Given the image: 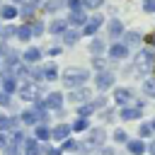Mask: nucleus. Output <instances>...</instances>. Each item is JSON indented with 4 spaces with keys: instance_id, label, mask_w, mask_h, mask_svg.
Instances as JSON below:
<instances>
[{
    "instance_id": "9",
    "label": "nucleus",
    "mask_w": 155,
    "mask_h": 155,
    "mask_svg": "<svg viewBox=\"0 0 155 155\" xmlns=\"http://www.w3.org/2000/svg\"><path fill=\"white\" fill-rule=\"evenodd\" d=\"M102 27H104V17H102V15H92V17H87V22L82 24L80 34H82V36H94V34H99Z\"/></svg>"
},
{
    "instance_id": "2",
    "label": "nucleus",
    "mask_w": 155,
    "mask_h": 155,
    "mask_svg": "<svg viewBox=\"0 0 155 155\" xmlns=\"http://www.w3.org/2000/svg\"><path fill=\"white\" fill-rule=\"evenodd\" d=\"M153 63H155V48H150V46H140L138 51H136V56H133V63H131V70H133V75L136 78H148V75H153Z\"/></svg>"
},
{
    "instance_id": "22",
    "label": "nucleus",
    "mask_w": 155,
    "mask_h": 155,
    "mask_svg": "<svg viewBox=\"0 0 155 155\" xmlns=\"http://www.w3.org/2000/svg\"><path fill=\"white\" fill-rule=\"evenodd\" d=\"M41 73H44V82H56L58 80V65H56V61L41 63Z\"/></svg>"
},
{
    "instance_id": "13",
    "label": "nucleus",
    "mask_w": 155,
    "mask_h": 155,
    "mask_svg": "<svg viewBox=\"0 0 155 155\" xmlns=\"http://www.w3.org/2000/svg\"><path fill=\"white\" fill-rule=\"evenodd\" d=\"M87 12H85V7H80V10H70L68 12V17H65V22H68V27H73V29H82V24L87 22Z\"/></svg>"
},
{
    "instance_id": "50",
    "label": "nucleus",
    "mask_w": 155,
    "mask_h": 155,
    "mask_svg": "<svg viewBox=\"0 0 155 155\" xmlns=\"http://www.w3.org/2000/svg\"><path fill=\"white\" fill-rule=\"evenodd\" d=\"M61 51H63L61 46H51V48H46V51H44V56H48V58H56V56H61Z\"/></svg>"
},
{
    "instance_id": "43",
    "label": "nucleus",
    "mask_w": 155,
    "mask_h": 155,
    "mask_svg": "<svg viewBox=\"0 0 155 155\" xmlns=\"http://www.w3.org/2000/svg\"><path fill=\"white\" fill-rule=\"evenodd\" d=\"M15 31H17V24H0V39H15Z\"/></svg>"
},
{
    "instance_id": "60",
    "label": "nucleus",
    "mask_w": 155,
    "mask_h": 155,
    "mask_svg": "<svg viewBox=\"0 0 155 155\" xmlns=\"http://www.w3.org/2000/svg\"><path fill=\"white\" fill-rule=\"evenodd\" d=\"M12 2H15V5H19V2H24V0H12Z\"/></svg>"
},
{
    "instance_id": "33",
    "label": "nucleus",
    "mask_w": 155,
    "mask_h": 155,
    "mask_svg": "<svg viewBox=\"0 0 155 155\" xmlns=\"http://www.w3.org/2000/svg\"><path fill=\"white\" fill-rule=\"evenodd\" d=\"M65 29H68V22H65V19H53V22H48V27H46V31L53 34V36H61Z\"/></svg>"
},
{
    "instance_id": "24",
    "label": "nucleus",
    "mask_w": 155,
    "mask_h": 155,
    "mask_svg": "<svg viewBox=\"0 0 155 155\" xmlns=\"http://www.w3.org/2000/svg\"><path fill=\"white\" fill-rule=\"evenodd\" d=\"M97 116H99L102 124H114V121H119V114H116V107H114V104H107L104 109H99Z\"/></svg>"
},
{
    "instance_id": "6",
    "label": "nucleus",
    "mask_w": 155,
    "mask_h": 155,
    "mask_svg": "<svg viewBox=\"0 0 155 155\" xmlns=\"http://www.w3.org/2000/svg\"><path fill=\"white\" fill-rule=\"evenodd\" d=\"M107 61L109 63H121V61H126L128 56H131V48L119 39V41H111V44H107Z\"/></svg>"
},
{
    "instance_id": "30",
    "label": "nucleus",
    "mask_w": 155,
    "mask_h": 155,
    "mask_svg": "<svg viewBox=\"0 0 155 155\" xmlns=\"http://www.w3.org/2000/svg\"><path fill=\"white\" fill-rule=\"evenodd\" d=\"M15 39H17V41H22V44H29V41L34 39V36H31V27H29V22H22V24L17 27Z\"/></svg>"
},
{
    "instance_id": "58",
    "label": "nucleus",
    "mask_w": 155,
    "mask_h": 155,
    "mask_svg": "<svg viewBox=\"0 0 155 155\" xmlns=\"http://www.w3.org/2000/svg\"><path fill=\"white\" fill-rule=\"evenodd\" d=\"M148 124H150V128H153V133H155V119H150Z\"/></svg>"
},
{
    "instance_id": "17",
    "label": "nucleus",
    "mask_w": 155,
    "mask_h": 155,
    "mask_svg": "<svg viewBox=\"0 0 155 155\" xmlns=\"http://www.w3.org/2000/svg\"><path fill=\"white\" fill-rule=\"evenodd\" d=\"M31 136L39 143H51V126L48 124H34L31 126Z\"/></svg>"
},
{
    "instance_id": "44",
    "label": "nucleus",
    "mask_w": 155,
    "mask_h": 155,
    "mask_svg": "<svg viewBox=\"0 0 155 155\" xmlns=\"http://www.w3.org/2000/svg\"><path fill=\"white\" fill-rule=\"evenodd\" d=\"M29 27H31V36H41L46 31L44 22H39V19H29Z\"/></svg>"
},
{
    "instance_id": "31",
    "label": "nucleus",
    "mask_w": 155,
    "mask_h": 155,
    "mask_svg": "<svg viewBox=\"0 0 155 155\" xmlns=\"http://www.w3.org/2000/svg\"><path fill=\"white\" fill-rule=\"evenodd\" d=\"M73 111H75V116H87V119H92L97 111H94V107H92V102H82V104H73Z\"/></svg>"
},
{
    "instance_id": "45",
    "label": "nucleus",
    "mask_w": 155,
    "mask_h": 155,
    "mask_svg": "<svg viewBox=\"0 0 155 155\" xmlns=\"http://www.w3.org/2000/svg\"><path fill=\"white\" fill-rule=\"evenodd\" d=\"M44 155H65V153L61 150L58 143H46V145H44Z\"/></svg>"
},
{
    "instance_id": "39",
    "label": "nucleus",
    "mask_w": 155,
    "mask_h": 155,
    "mask_svg": "<svg viewBox=\"0 0 155 155\" xmlns=\"http://www.w3.org/2000/svg\"><path fill=\"white\" fill-rule=\"evenodd\" d=\"M7 136H10V143H17V145H22V140L27 138V131H24V126H17V128H12Z\"/></svg>"
},
{
    "instance_id": "54",
    "label": "nucleus",
    "mask_w": 155,
    "mask_h": 155,
    "mask_svg": "<svg viewBox=\"0 0 155 155\" xmlns=\"http://www.w3.org/2000/svg\"><path fill=\"white\" fill-rule=\"evenodd\" d=\"M65 5H68V10H80L82 0H65Z\"/></svg>"
},
{
    "instance_id": "59",
    "label": "nucleus",
    "mask_w": 155,
    "mask_h": 155,
    "mask_svg": "<svg viewBox=\"0 0 155 155\" xmlns=\"http://www.w3.org/2000/svg\"><path fill=\"white\" fill-rule=\"evenodd\" d=\"M29 2H34V5H36V7H39V5H41V0H29Z\"/></svg>"
},
{
    "instance_id": "19",
    "label": "nucleus",
    "mask_w": 155,
    "mask_h": 155,
    "mask_svg": "<svg viewBox=\"0 0 155 155\" xmlns=\"http://www.w3.org/2000/svg\"><path fill=\"white\" fill-rule=\"evenodd\" d=\"M121 41H124L128 48H138V44L143 41V34H140L138 29H126V31L121 34Z\"/></svg>"
},
{
    "instance_id": "14",
    "label": "nucleus",
    "mask_w": 155,
    "mask_h": 155,
    "mask_svg": "<svg viewBox=\"0 0 155 155\" xmlns=\"http://www.w3.org/2000/svg\"><path fill=\"white\" fill-rule=\"evenodd\" d=\"M44 99H46V107H48V111L65 107V94H63L61 90H51V92H46V94H44Z\"/></svg>"
},
{
    "instance_id": "25",
    "label": "nucleus",
    "mask_w": 155,
    "mask_h": 155,
    "mask_svg": "<svg viewBox=\"0 0 155 155\" xmlns=\"http://www.w3.org/2000/svg\"><path fill=\"white\" fill-rule=\"evenodd\" d=\"M17 116H19V124H22V126H27V128H31V126L36 124V111H34L31 107L19 109V111H17Z\"/></svg>"
},
{
    "instance_id": "27",
    "label": "nucleus",
    "mask_w": 155,
    "mask_h": 155,
    "mask_svg": "<svg viewBox=\"0 0 155 155\" xmlns=\"http://www.w3.org/2000/svg\"><path fill=\"white\" fill-rule=\"evenodd\" d=\"M58 145H61V150H63L65 155H75L78 148H80V138H75V133H73V136H68L65 140H61Z\"/></svg>"
},
{
    "instance_id": "62",
    "label": "nucleus",
    "mask_w": 155,
    "mask_h": 155,
    "mask_svg": "<svg viewBox=\"0 0 155 155\" xmlns=\"http://www.w3.org/2000/svg\"><path fill=\"white\" fill-rule=\"evenodd\" d=\"M0 65H2V58H0Z\"/></svg>"
},
{
    "instance_id": "40",
    "label": "nucleus",
    "mask_w": 155,
    "mask_h": 155,
    "mask_svg": "<svg viewBox=\"0 0 155 155\" xmlns=\"http://www.w3.org/2000/svg\"><path fill=\"white\" fill-rule=\"evenodd\" d=\"M29 80L31 82H44V73H41V63H34V65H29Z\"/></svg>"
},
{
    "instance_id": "23",
    "label": "nucleus",
    "mask_w": 155,
    "mask_h": 155,
    "mask_svg": "<svg viewBox=\"0 0 155 155\" xmlns=\"http://www.w3.org/2000/svg\"><path fill=\"white\" fill-rule=\"evenodd\" d=\"M17 87H19V80L10 73V75H2L0 78V90H5L7 94H12L15 97V92H17Z\"/></svg>"
},
{
    "instance_id": "51",
    "label": "nucleus",
    "mask_w": 155,
    "mask_h": 155,
    "mask_svg": "<svg viewBox=\"0 0 155 155\" xmlns=\"http://www.w3.org/2000/svg\"><path fill=\"white\" fill-rule=\"evenodd\" d=\"M145 155H155V136L145 140Z\"/></svg>"
},
{
    "instance_id": "38",
    "label": "nucleus",
    "mask_w": 155,
    "mask_h": 155,
    "mask_svg": "<svg viewBox=\"0 0 155 155\" xmlns=\"http://www.w3.org/2000/svg\"><path fill=\"white\" fill-rule=\"evenodd\" d=\"M61 5H63V2H58V0H41L39 10H41V12H46V15H56Z\"/></svg>"
},
{
    "instance_id": "32",
    "label": "nucleus",
    "mask_w": 155,
    "mask_h": 155,
    "mask_svg": "<svg viewBox=\"0 0 155 155\" xmlns=\"http://www.w3.org/2000/svg\"><path fill=\"white\" fill-rule=\"evenodd\" d=\"M140 90H143V94H145L148 99L155 102V78H153V75H148V78L140 80Z\"/></svg>"
},
{
    "instance_id": "12",
    "label": "nucleus",
    "mask_w": 155,
    "mask_h": 155,
    "mask_svg": "<svg viewBox=\"0 0 155 155\" xmlns=\"http://www.w3.org/2000/svg\"><path fill=\"white\" fill-rule=\"evenodd\" d=\"M44 145L46 143H39L34 136H27L22 140V155H44Z\"/></svg>"
},
{
    "instance_id": "57",
    "label": "nucleus",
    "mask_w": 155,
    "mask_h": 155,
    "mask_svg": "<svg viewBox=\"0 0 155 155\" xmlns=\"http://www.w3.org/2000/svg\"><path fill=\"white\" fill-rule=\"evenodd\" d=\"M7 48H10V44H7L5 39H0V58L5 56V51H7Z\"/></svg>"
},
{
    "instance_id": "8",
    "label": "nucleus",
    "mask_w": 155,
    "mask_h": 155,
    "mask_svg": "<svg viewBox=\"0 0 155 155\" xmlns=\"http://www.w3.org/2000/svg\"><path fill=\"white\" fill-rule=\"evenodd\" d=\"M92 87L90 85H80V87H73V90H68V94H65V102H70V104H82V102H90L92 99Z\"/></svg>"
},
{
    "instance_id": "16",
    "label": "nucleus",
    "mask_w": 155,
    "mask_h": 155,
    "mask_svg": "<svg viewBox=\"0 0 155 155\" xmlns=\"http://www.w3.org/2000/svg\"><path fill=\"white\" fill-rule=\"evenodd\" d=\"M107 24V34H109V39L111 41H119L121 39V34L126 31V27H124V22L116 17V19H109V22H104Z\"/></svg>"
},
{
    "instance_id": "47",
    "label": "nucleus",
    "mask_w": 155,
    "mask_h": 155,
    "mask_svg": "<svg viewBox=\"0 0 155 155\" xmlns=\"http://www.w3.org/2000/svg\"><path fill=\"white\" fill-rule=\"evenodd\" d=\"M12 102H15V97H12V94H7L5 90H0V109H7Z\"/></svg>"
},
{
    "instance_id": "3",
    "label": "nucleus",
    "mask_w": 155,
    "mask_h": 155,
    "mask_svg": "<svg viewBox=\"0 0 155 155\" xmlns=\"http://www.w3.org/2000/svg\"><path fill=\"white\" fill-rule=\"evenodd\" d=\"M90 70L87 68H80V65H68L63 73H58V80L65 90H73V87H80V85H87L90 82Z\"/></svg>"
},
{
    "instance_id": "11",
    "label": "nucleus",
    "mask_w": 155,
    "mask_h": 155,
    "mask_svg": "<svg viewBox=\"0 0 155 155\" xmlns=\"http://www.w3.org/2000/svg\"><path fill=\"white\" fill-rule=\"evenodd\" d=\"M68 136H73L70 121H56V124L51 126V143H61V140H65Z\"/></svg>"
},
{
    "instance_id": "35",
    "label": "nucleus",
    "mask_w": 155,
    "mask_h": 155,
    "mask_svg": "<svg viewBox=\"0 0 155 155\" xmlns=\"http://www.w3.org/2000/svg\"><path fill=\"white\" fill-rule=\"evenodd\" d=\"M12 75L17 78V80H29V63H24V61H19L15 68H12Z\"/></svg>"
},
{
    "instance_id": "61",
    "label": "nucleus",
    "mask_w": 155,
    "mask_h": 155,
    "mask_svg": "<svg viewBox=\"0 0 155 155\" xmlns=\"http://www.w3.org/2000/svg\"><path fill=\"white\" fill-rule=\"evenodd\" d=\"M153 78H155V63H153Z\"/></svg>"
},
{
    "instance_id": "29",
    "label": "nucleus",
    "mask_w": 155,
    "mask_h": 155,
    "mask_svg": "<svg viewBox=\"0 0 155 155\" xmlns=\"http://www.w3.org/2000/svg\"><path fill=\"white\" fill-rule=\"evenodd\" d=\"M87 48H90V53H92V56H104V53H107V44H104L97 34H94V36H90Z\"/></svg>"
},
{
    "instance_id": "26",
    "label": "nucleus",
    "mask_w": 155,
    "mask_h": 155,
    "mask_svg": "<svg viewBox=\"0 0 155 155\" xmlns=\"http://www.w3.org/2000/svg\"><path fill=\"white\" fill-rule=\"evenodd\" d=\"M90 126H92V119H87V116H75V119L70 121V131H73V133H80V136H82Z\"/></svg>"
},
{
    "instance_id": "37",
    "label": "nucleus",
    "mask_w": 155,
    "mask_h": 155,
    "mask_svg": "<svg viewBox=\"0 0 155 155\" xmlns=\"http://www.w3.org/2000/svg\"><path fill=\"white\" fill-rule=\"evenodd\" d=\"M0 19H5V22L17 19V5H2L0 7Z\"/></svg>"
},
{
    "instance_id": "46",
    "label": "nucleus",
    "mask_w": 155,
    "mask_h": 155,
    "mask_svg": "<svg viewBox=\"0 0 155 155\" xmlns=\"http://www.w3.org/2000/svg\"><path fill=\"white\" fill-rule=\"evenodd\" d=\"M94 155H116V145L104 143V145H99V148H97V153H94Z\"/></svg>"
},
{
    "instance_id": "21",
    "label": "nucleus",
    "mask_w": 155,
    "mask_h": 155,
    "mask_svg": "<svg viewBox=\"0 0 155 155\" xmlns=\"http://www.w3.org/2000/svg\"><path fill=\"white\" fill-rule=\"evenodd\" d=\"M19 61H22V53H19L17 48H12V46H10V48L5 51V56H2V68H10V70H12Z\"/></svg>"
},
{
    "instance_id": "7",
    "label": "nucleus",
    "mask_w": 155,
    "mask_h": 155,
    "mask_svg": "<svg viewBox=\"0 0 155 155\" xmlns=\"http://www.w3.org/2000/svg\"><path fill=\"white\" fill-rule=\"evenodd\" d=\"M109 92H111V104L114 107H126V104H131L136 99V90L133 87H116L114 85Z\"/></svg>"
},
{
    "instance_id": "18",
    "label": "nucleus",
    "mask_w": 155,
    "mask_h": 155,
    "mask_svg": "<svg viewBox=\"0 0 155 155\" xmlns=\"http://www.w3.org/2000/svg\"><path fill=\"white\" fill-rule=\"evenodd\" d=\"M124 148H126V153L128 155H145V140L143 138H128L126 143H124Z\"/></svg>"
},
{
    "instance_id": "15",
    "label": "nucleus",
    "mask_w": 155,
    "mask_h": 155,
    "mask_svg": "<svg viewBox=\"0 0 155 155\" xmlns=\"http://www.w3.org/2000/svg\"><path fill=\"white\" fill-rule=\"evenodd\" d=\"M19 53H22V61L29 63V65L41 63V58H44V48H39V46H27V48L19 51Z\"/></svg>"
},
{
    "instance_id": "1",
    "label": "nucleus",
    "mask_w": 155,
    "mask_h": 155,
    "mask_svg": "<svg viewBox=\"0 0 155 155\" xmlns=\"http://www.w3.org/2000/svg\"><path fill=\"white\" fill-rule=\"evenodd\" d=\"M107 138H109V133H107L104 126H90L85 131V136L80 138V148H78L75 155H94L97 148L107 143Z\"/></svg>"
},
{
    "instance_id": "4",
    "label": "nucleus",
    "mask_w": 155,
    "mask_h": 155,
    "mask_svg": "<svg viewBox=\"0 0 155 155\" xmlns=\"http://www.w3.org/2000/svg\"><path fill=\"white\" fill-rule=\"evenodd\" d=\"M46 92V82H31V80H19V87H17V92H15V97L19 99V102H34L39 94H44Z\"/></svg>"
},
{
    "instance_id": "34",
    "label": "nucleus",
    "mask_w": 155,
    "mask_h": 155,
    "mask_svg": "<svg viewBox=\"0 0 155 155\" xmlns=\"http://www.w3.org/2000/svg\"><path fill=\"white\" fill-rule=\"evenodd\" d=\"M128 138H131V136H128V131H126V128H121V126H116V128L111 131V143H114V145H124Z\"/></svg>"
},
{
    "instance_id": "36",
    "label": "nucleus",
    "mask_w": 155,
    "mask_h": 155,
    "mask_svg": "<svg viewBox=\"0 0 155 155\" xmlns=\"http://www.w3.org/2000/svg\"><path fill=\"white\" fill-rule=\"evenodd\" d=\"M92 107H94V111H99V109H104L107 104H109V97H107V92H97V94H92Z\"/></svg>"
},
{
    "instance_id": "5",
    "label": "nucleus",
    "mask_w": 155,
    "mask_h": 155,
    "mask_svg": "<svg viewBox=\"0 0 155 155\" xmlns=\"http://www.w3.org/2000/svg\"><path fill=\"white\" fill-rule=\"evenodd\" d=\"M90 80L94 82V90H97V92H109V90L116 85V73H114L111 68H104V70L94 73V78H90Z\"/></svg>"
},
{
    "instance_id": "42",
    "label": "nucleus",
    "mask_w": 155,
    "mask_h": 155,
    "mask_svg": "<svg viewBox=\"0 0 155 155\" xmlns=\"http://www.w3.org/2000/svg\"><path fill=\"white\" fill-rule=\"evenodd\" d=\"M107 63H109V61H107V56H92V58H90V65H92V70H94V73L104 70V68H107Z\"/></svg>"
},
{
    "instance_id": "52",
    "label": "nucleus",
    "mask_w": 155,
    "mask_h": 155,
    "mask_svg": "<svg viewBox=\"0 0 155 155\" xmlns=\"http://www.w3.org/2000/svg\"><path fill=\"white\" fill-rule=\"evenodd\" d=\"M143 10L148 15H155V0H143Z\"/></svg>"
},
{
    "instance_id": "41",
    "label": "nucleus",
    "mask_w": 155,
    "mask_h": 155,
    "mask_svg": "<svg viewBox=\"0 0 155 155\" xmlns=\"http://www.w3.org/2000/svg\"><path fill=\"white\" fill-rule=\"evenodd\" d=\"M155 133H153V128H150V124L148 121H138V138H143V140H148V138H153Z\"/></svg>"
},
{
    "instance_id": "48",
    "label": "nucleus",
    "mask_w": 155,
    "mask_h": 155,
    "mask_svg": "<svg viewBox=\"0 0 155 155\" xmlns=\"http://www.w3.org/2000/svg\"><path fill=\"white\" fill-rule=\"evenodd\" d=\"M104 2H107V0H82V7H85V10H99Z\"/></svg>"
},
{
    "instance_id": "55",
    "label": "nucleus",
    "mask_w": 155,
    "mask_h": 155,
    "mask_svg": "<svg viewBox=\"0 0 155 155\" xmlns=\"http://www.w3.org/2000/svg\"><path fill=\"white\" fill-rule=\"evenodd\" d=\"M7 140H10V136H7L5 131H0V153H2V148L7 145Z\"/></svg>"
},
{
    "instance_id": "56",
    "label": "nucleus",
    "mask_w": 155,
    "mask_h": 155,
    "mask_svg": "<svg viewBox=\"0 0 155 155\" xmlns=\"http://www.w3.org/2000/svg\"><path fill=\"white\" fill-rule=\"evenodd\" d=\"M143 39L148 41V46H150V48H155V31H150V34H148V36H143Z\"/></svg>"
},
{
    "instance_id": "53",
    "label": "nucleus",
    "mask_w": 155,
    "mask_h": 155,
    "mask_svg": "<svg viewBox=\"0 0 155 155\" xmlns=\"http://www.w3.org/2000/svg\"><path fill=\"white\" fill-rule=\"evenodd\" d=\"M131 104H133V107H138V109H143V111H145V107H148V102H145L143 97H136V99H133Z\"/></svg>"
},
{
    "instance_id": "28",
    "label": "nucleus",
    "mask_w": 155,
    "mask_h": 155,
    "mask_svg": "<svg viewBox=\"0 0 155 155\" xmlns=\"http://www.w3.org/2000/svg\"><path fill=\"white\" fill-rule=\"evenodd\" d=\"M80 29H73V27H68L63 34H61V41H63V46H75L78 41H80Z\"/></svg>"
},
{
    "instance_id": "20",
    "label": "nucleus",
    "mask_w": 155,
    "mask_h": 155,
    "mask_svg": "<svg viewBox=\"0 0 155 155\" xmlns=\"http://www.w3.org/2000/svg\"><path fill=\"white\" fill-rule=\"evenodd\" d=\"M36 10H39V7H36L34 2L24 0V2H22V7H17V17H22V22H29V19H34Z\"/></svg>"
},
{
    "instance_id": "49",
    "label": "nucleus",
    "mask_w": 155,
    "mask_h": 155,
    "mask_svg": "<svg viewBox=\"0 0 155 155\" xmlns=\"http://www.w3.org/2000/svg\"><path fill=\"white\" fill-rule=\"evenodd\" d=\"M0 131H10V114H5V111H0Z\"/></svg>"
},
{
    "instance_id": "10",
    "label": "nucleus",
    "mask_w": 155,
    "mask_h": 155,
    "mask_svg": "<svg viewBox=\"0 0 155 155\" xmlns=\"http://www.w3.org/2000/svg\"><path fill=\"white\" fill-rule=\"evenodd\" d=\"M116 114H119V121H140L143 119V109L133 107V104H126V107H116Z\"/></svg>"
}]
</instances>
